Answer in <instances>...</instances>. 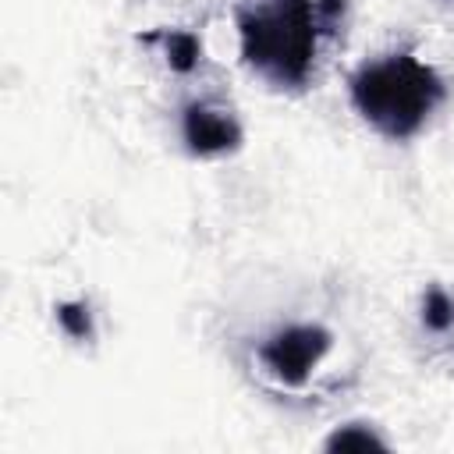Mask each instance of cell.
Here are the masks:
<instances>
[{
  "mask_svg": "<svg viewBox=\"0 0 454 454\" xmlns=\"http://www.w3.org/2000/svg\"><path fill=\"white\" fill-rule=\"evenodd\" d=\"M316 18H319V32H333L337 21L344 18V0H316Z\"/></svg>",
  "mask_w": 454,
  "mask_h": 454,
  "instance_id": "9c48e42d",
  "label": "cell"
},
{
  "mask_svg": "<svg viewBox=\"0 0 454 454\" xmlns=\"http://www.w3.org/2000/svg\"><path fill=\"white\" fill-rule=\"evenodd\" d=\"M163 46H167V64L174 71H192L199 60H202V43L195 32H167L163 35Z\"/></svg>",
  "mask_w": 454,
  "mask_h": 454,
  "instance_id": "8992f818",
  "label": "cell"
},
{
  "mask_svg": "<svg viewBox=\"0 0 454 454\" xmlns=\"http://www.w3.org/2000/svg\"><path fill=\"white\" fill-rule=\"evenodd\" d=\"M330 330L301 323V326H287L280 333H273L262 348H259V362L266 365L270 376H277L287 387H298L309 380V372L323 362V355L330 351Z\"/></svg>",
  "mask_w": 454,
  "mask_h": 454,
  "instance_id": "3957f363",
  "label": "cell"
},
{
  "mask_svg": "<svg viewBox=\"0 0 454 454\" xmlns=\"http://www.w3.org/2000/svg\"><path fill=\"white\" fill-rule=\"evenodd\" d=\"M184 142L195 156H220V153H234L241 145V124L216 106L206 103H192L184 110Z\"/></svg>",
  "mask_w": 454,
  "mask_h": 454,
  "instance_id": "277c9868",
  "label": "cell"
},
{
  "mask_svg": "<svg viewBox=\"0 0 454 454\" xmlns=\"http://www.w3.org/2000/svg\"><path fill=\"white\" fill-rule=\"evenodd\" d=\"M57 323L74 340H89L92 337V312H89L85 301H64V305H57Z\"/></svg>",
  "mask_w": 454,
  "mask_h": 454,
  "instance_id": "52a82bcc",
  "label": "cell"
},
{
  "mask_svg": "<svg viewBox=\"0 0 454 454\" xmlns=\"http://www.w3.org/2000/svg\"><path fill=\"white\" fill-rule=\"evenodd\" d=\"M326 450H387V440L365 422H348L326 436Z\"/></svg>",
  "mask_w": 454,
  "mask_h": 454,
  "instance_id": "5b68a950",
  "label": "cell"
},
{
  "mask_svg": "<svg viewBox=\"0 0 454 454\" xmlns=\"http://www.w3.org/2000/svg\"><path fill=\"white\" fill-rule=\"evenodd\" d=\"M422 319H426L429 330H447L454 323V301L440 287H429L426 301H422Z\"/></svg>",
  "mask_w": 454,
  "mask_h": 454,
  "instance_id": "ba28073f",
  "label": "cell"
},
{
  "mask_svg": "<svg viewBox=\"0 0 454 454\" xmlns=\"http://www.w3.org/2000/svg\"><path fill=\"white\" fill-rule=\"evenodd\" d=\"M241 57L252 71L280 89L305 85L316 57V0H262L238 11Z\"/></svg>",
  "mask_w": 454,
  "mask_h": 454,
  "instance_id": "6da1fadb",
  "label": "cell"
},
{
  "mask_svg": "<svg viewBox=\"0 0 454 454\" xmlns=\"http://www.w3.org/2000/svg\"><path fill=\"white\" fill-rule=\"evenodd\" d=\"M358 114L387 138H411L443 99L440 74L411 53H390L351 74Z\"/></svg>",
  "mask_w": 454,
  "mask_h": 454,
  "instance_id": "7a4b0ae2",
  "label": "cell"
}]
</instances>
